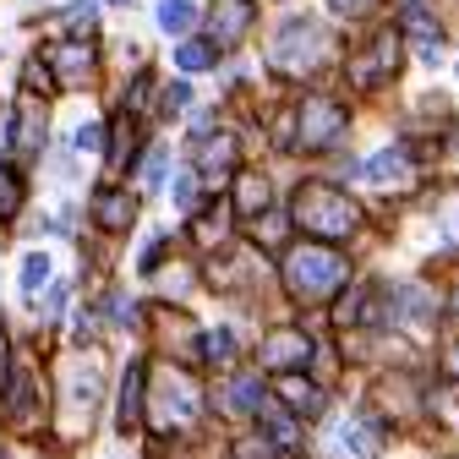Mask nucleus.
Segmentation results:
<instances>
[{
	"label": "nucleus",
	"mask_w": 459,
	"mask_h": 459,
	"mask_svg": "<svg viewBox=\"0 0 459 459\" xmlns=\"http://www.w3.org/2000/svg\"><path fill=\"white\" fill-rule=\"evenodd\" d=\"M115 6H126V0H115Z\"/></svg>",
	"instance_id": "obj_38"
},
{
	"label": "nucleus",
	"mask_w": 459,
	"mask_h": 459,
	"mask_svg": "<svg viewBox=\"0 0 459 459\" xmlns=\"http://www.w3.org/2000/svg\"><path fill=\"white\" fill-rule=\"evenodd\" d=\"M22 208V181H17V169H0V219H12Z\"/></svg>",
	"instance_id": "obj_22"
},
{
	"label": "nucleus",
	"mask_w": 459,
	"mask_h": 459,
	"mask_svg": "<svg viewBox=\"0 0 459 459\" xmlns=\"http://www.w3.org/2000/svg\"><path fill=\"white\" fill-rule=\"evenodd\" d=\"M12 416H17L22 427H33V377H22V383L12 388Z\"/></svg>",
	"instance_id": "obj_24"
},
{
	"label": "nucleus",
	"mask_w": 459,
	"mask_h": 459,
	"mask_svg": "<svg viewBox=\"0 0 459 459\" xmlns=\"http://www.w3.org/2000/svg\"><path fill=\"white\" fill-rule=\"evenodd\" d=\"M44 279H49V257H44V252H33V257L22 263V290H28V296H39V284H44Z\"/></svg>",
	"instance_id": "obj_26"
},
{
	"label": "nucleus",
	"mask_w": 459,
	"mask_h": 459,
	"mask_svg": "<svg viewBox=\"0 0 459 459\" xmlns=\"http://www.w3.org/2000/svg\"><path fill=\"white\" fill-rule=\"evenodd\" d=\"M296 224L307 230V236L339 241V236H351V230H356V208H351V197L333 192L328 181H307L296 192Z\"/></svg>",
	"instance_id": "obj_1"
},
{
	"label": "nucleus",
	"mask_w": 459,
	"mask_h": 459,
	"mask_svg": "<svg viewBox=\"0 0 459 459\" xmlns=\"http://www.w3.org/2000/svg\"><path fill=\"white\" fill-rule=\"evenodd\" d=\"M339 323H372V296H367V290L344 296V301H339Z\"/></svg>",
	"instance_id": "obj_23"
},
{
	"label": "nucleus",
	"mask_w": 459,
	"mask_h": 459,
	"mask_svg": "<svg viewBox=\"0 0 459 459\" xmlns=\"http://www.w3.org/2000/svg\"><path fill=\"white\" fill-rule=\"evenodd\" d=\"M443 230H448V236H454V241H459V197H454V203H448V208H443Z\"/></svg>",
	"instance_id": "obj_33"
},
{
	"label": "nucleus",
	"mask_w": 459,
	"mask_h": 459,
	"mask_svg": "<svg viewBox=\"0 0 459 459\" xmlns=\"http://www.w3.org/2000/svg\"><path fill=\"white\" fill-rule=\"evenodd\" d=\"M448 372H454V377H459V351H448Z\"/></svg>",
	"instance_id": "obj_37"
},
{
	"label": "nucleus",
	"mask_w": 459,
	"mask_h": 459,
	"mask_svg": "<svg viewBox=\"0 0 459 459\" xmlns=\"http://www.w3.org/2000/svg\"><path fill=\"white\" fill-rule=\"evenodd\" d=\"M197 411H203V388L186 377V372H176V367H169V372H159L153 377V427L159 432H176V427H192L197 421Z\"/></svg>",
	"instance_id": "obj_3"
},
{
	"label": "nucleus",
	"mask_w": 459,
	"mask_h": 459,
	"mask_svg": "<svg viewBox=\"0 0 459 459\" xmlns=\"http://www.w3.org/2000/svg\"><path fill=\"white\" fill-rule=\"evenodd\" d=\"M143 383H148V377H143V367L132 361L126 377H121V411H115V427H121V432H132V427L143 421Z\"/></svg>",
	"instance_id": "obj_12"
},
{
	"label": "nucleus",
	"mask_w": 459,
	"mask_h": 459,
	"mask_svg": "<svg viewBox=\"0 0 459 459\" xmlns=\"http://www.w3.org/2000/svg\"><path fill=\"white\" fill-rule=\"evenodd\" d=\"M164 159H169L164 148H153V153H148V164H143V181H148V186H159V181H164Z\"/></svg>",
	"instance_id": "obj_28"
},
{
	"label": "nucleus",
	"mask_w": 459,
	"mask_h": 459,
	"mask_svg": "<svg viewBox=\"0 0 459 459\" xmlns=\"http://www.w3.org/2000/svg\"><path fill=\"white\" fill-rule=\"evenodd\" d=\"M279 394L290 399V411H307V416H317V411H323V388L301 383L296 372H284V377H279Z\"/></svg>",
	"instance_id": "obj_18"
},
{
	"label": "nucleus",
	"mask_w": 459,
	"mask_h": 459,
	"mask_svg": "<svg viewBox=\"0 0 459 459\" xmlns=\"http://www.w3.org/2000/svg\"><path fill=\"white\" fill-rule=\"evenodd\" d=\"M351 279V263H344L339 252H323V247H296L290 257H284V284L301 296V301H323L328 290H339V284Z\"/></svg>",
	"instance_id": "obj_2"
},
{
	"label": "nucleus",
	"mask_w": 459,
	"mask_h": 459,
	"mask_svg": "<svg viewBox=\"0 0 459 459\" xmlns=\"http://www.w3.org/2000/svg\"><path fill=\"white\" fill-rule=\"evenodd\" d=\"M339 126H344L339 104L312 99V104L301 109V148H323V143H333V137H339Z\"/></svg>",
	"instance_id": "obj_7"
},
{
	"label": "nucleus",
	"mask_w": 459,
	"mask_h": 459,
	"mask_svg": "<svg viewBox=\"0 0 459 459\" xmlns=\"http://www.w3.org/2000/svg\"><path fill=\"white\" fill-rule=\"evenodd\" d=\"M192 17H197L192 0H159V28H164V33H186Z\"/></svg>",
	"instance_id": "obj_20"
},
{
	"label": "nucleus",
	"mask_w": 459,
	"mask_h": 459,
	"mask_svg": "<svg viewBox=\"0 0 459 459\" xmlns=\"http://www.w3.org/2000/svg\"><path fill=\"white\" fill-rule=\"evenodd\" d=\"M208 17H213V44H236L252 28V0H213Z\"/></svg>",
	"instance_id": "obj_9"
},
{
	"label": "nucleus",
	"mask_w": 459,
	"mask_h": 459,
	"mask_svg": "<svg viewBox=\"0 0 459 459\" xmlns=\"http://www.w3.org/2000/svg\"><path fill=\"white\" fill-rule=\"evenodd\" d=\"M186 99H192V88H186V82H176V88H164V109H169V115H176V109H181Z\"/></svg>",
	"instance_id": "obj_30"
},
{
	"label": "nucleus",
	"mask_w": 459,
	"mask_h": 459,
	"mask_svg": "<svg viewBox=\"0 0 459 459\" xmlns=\"http://www.w3.org/2000/svg\"><path fill=\"white\" fill-rule=\"evenodd\" d=\"M339 443L351 448L356 459H377V454H383V432H377V421H367V416L344 421V427H339Z\"/></svg>",
	"instance_id": "obj_13"
},
{
	"label": "nucleus",
	"mask_w": 459,
	"mask_h": 459,
	"mask_svg": "<svg viewBox=\"0 0 459 459\" xmlns=\"http://www.w3.org/2000/svg\"><path fill=\"white\" fill-rule=\"evenodd\" d=\"M323 49H328L323 22H312V17H290V22H284V28L268 39V61H273L279 72H307V66L323 61Z\"/></svg>",
	"instance_id": "obj_4"
},
{
	"label": "nucleus",
	"mask_w": 459,
	"mask_h": 459,
	"mask_svg": "<svg viewBox=\"0 0 459 459\" xmlns=\"http://www.w3.org/2000/svg\"><path fill=\"white\" fill-rule=\"evenodd\" d=\"M44 109L33 104V99H22V109H17V126H12V148H17V159H39L44 153Z\"/></svg>",
	"instance_id": "obj_8"
},
{
	"label": "nucleus",
	"mask_w": 459,
	"mask_h": 459,
	"mask_svg": "<svg viewBox=\"0 0 459 459\" xmlns=\"http://www.w3.org/2000/svg\"><path fill=\"white\" fill-rule=\"evenodd\" d=\"M257 361L268 367V372H296V367H307L312 361V339L301 333V328H279V333H268L263 339V351H257Z\"/></svg>",
	"instance_id": "obj_6"
},
{
	"label": "nucleus",
	"mask_w": 459,
	"mask_h": 459,
	"mask_svg": "<svg viewBox=\"0 0 459 459\" xmlns=\"http://www.w3.org/2000/svg\"><path fill=\"white\" fill-rule=\"evenodd\" d=\"M263 236H268V241H279V236H284V219H279V213L257 219V241H263Z\"/></svg>",
	"instance_id": "obj_31"
},
{
	"label": "nucleus",
	"mask_w": 459,
	"mask_h": 459,
	"mask_svg": "<svg viewBox=\"0 0 459 459\" xmlns=\"http://www.w3.org/2000/svg\"><path fill=\"white\" fill-rule=\"evenodd\" d=\"M203 356H208V361H230V356H236V339H230V328H213V333L203 339Z\"/></svg>",
	"instance_id": "obj_25"
},
{
	"label": "nucleus",
	"mask_w": 459,
	"mask_h": 459,
	"mask_svg": "<svg viewBox=\"0 0 459 459\" xmlns=\"http://www.w3.org/2000/svg\"><path fill=\"white\" fill-rule=\"evenodd\" d=\"M61 383H66V421H72V427L93 421V405H99V388H104V377H99V361H93V356H88V361H72Z\"/></svg>",
	"instance_id": "obj_5"
},
{
	"label": "nucleus",
	"mask_w": 459,
	"mask_h": 459,
	"mask_svg": "<svg viewBox=\"0 0 459 459\" xmlns=\"http://www.w3.org/2000/svg\"><path fill=\"white\" fill-rule=\"evenodd\" d=\"M192 192H197V181H192V176H176V186H169V197H176L181 208H192Z\"/></svg>",
	"instance_id": "obj_29"
},
{
	"label": "nucleus",
	"mask_w": 459,
	"mask_h": 459,
	"mask_svg": "<svg viewBox=\"0 0 459 459\" xmlns=\"http://www.w3.org/2000/svg\"><path fill=\"white\" fill-rule=\"evenodd\" d=\"M93 219H99L104 230H126V224L137 219V203H132L126 192H115V186H104V192L93 197Z\"/></svg>",
	"instance_id": "obj_11"
},
{
	"label": "nucleus",
	"mask_w": 459,
	"mask_h": 459,
	"mask_svg": "<svg viewBox=\"0 0 459 459\" xmlns=\"http://www.w3.org/2000/svg\"><path fill=\"white\" fill-rule=\"evenodd\" d=\"M405 169H411V164H405V153H399V148H394V153H372V159L361 164V181L394 186V181H405Z\"/></svg>",
	"instance_id": "obj_16"
},
{
	"label": "nucleus",
	"mask_w": 459,
	"mask_h": 459,
	"mask_svg": "<svg viewBox=\"0 0 459 459\" xmlns=\"http://www.w3.org/2000/svg\"><path fill=\"white\" fill-rule=\"evenodd\" d=\"M230 164H236V137H230V132L197 143V169H203V176H224Z\"/></svg>",
	"instance_id": "obj_14"
},
{
	"label": "nucleus",
	"mask_w": 459,
	"mask_h": 459,
	"mask_svg": "<svg viewBox=\"0 0 459 459\" xmlns=\"http://www.w3.org/2000/svg\"><path fill=\"white\" fill-rule=\"evenodd\" d=\"M208 61H213V44H203V39H186L176 49V66L181 72H208Z\"/></svg>",
	"instance_id": "obj_21"
},
{
	"label": "nucleus",
	"mask_w": 459,
	"mask_h": 459,
	"mask_svg": "<svg viewBox=\"0 0 459 459\" xmlns=\"http://www.w3.org/2000/svg\"><path fill=\"white\" fill-rule=\"evenodd\" d=\"M328 6H333V12H367L372 0H328Z\"/></svg>",
	"instance_id": "obj_35"
},
{
	"label": "nucleus",
	"mask_w": 459,
	"mask_h": 459,
	"mask_svg": "<svg viewBox=\"0 0 459 459\" xmlns=\"http://www.w3.org/2000/svg\"><path fill=\"white\" fill-rule=\"evenodd\" d=\"M224 230H230V213L213 203V208L192 224V241H197V247H219V241H224Z\"/></svg>",
	"instance_id": "obj_19"
},
{
	"label": "nucleus",
	"mask_w": 459,
	"mask_h": 459,
	"mask_svg": "<svg viewBox=\"0 0 459 459\" xmlns=\"http://www.w3.org/2000/svg\"><path fill=\"white\" fill-rule=\"evenodd\" d=\"M0 388H6V339H0Z\"/></svg>",
	"instance_id": "obj_36"
},
{
	"label": "nucleus",
	"mask_w": 459,
	"mask_h": 459,
	"mask_svg": "<svg viewBox=\"0 0 459 459\" xmlns=\"http://www.w3.org/2000/svg\"><path fill=\"white\" fill-rule=\"evenodd\" d=\"M77 148H82V153H93V148H99V126H93V121L77 132Z\"/></svg>",
	"instance_id": "obj_34"
},
{
	"label": "nucleus",
	"mask_w": 459,
	"mask_h": 459,
	"mask_svg": "<svg viewBox=\"0 0 459 459\" xmlns=\"http://www.w3.org/2000/svg\"><path fill=\"white\" fill-rule=\"evenodd\" d=\"M236 208L241 213H268V181H263V169H236Z\"/></svg>",
	"instance_id": "obj_15"
},
{
	"label": "nucleus",
	"mask_w": 459,
	"mask_h": 459,
	"mask_svg": "<svg viewBox=\"0 0 459 459\" xmlns=\"http://www.w3.org/2000/svg\"><path fill=\"white\" fill-rule=\"evenodd\" d=\"M44 61H49V72H61L66 82H82V77L93 72V44H82V39H72V44H49Z\"/></svg>",
	"instance_id": "obj_10"
},
{
	"label": "nucleus",
	"mask_w": 459,
	"mask_h": 459,
	"mask_svg": "<svg viewBox=\"0 0 459 459\" xmlns=\"http://www.w3.org/2000/svg\"><path fill=\"white\" fill-rule=\"evenodd\" d=\"M236 459H279V448H273L268 437H257V432H252V437H241V443H236Z\"/></svg>",
	"instance_id": "obj_27"
},
{
	"label": "nucleus",
	"mask_w": 459,
	"mask_h": 459,
	"mask_svg": "<svg viewBox=\"0 0 459 459\" xmlns=\"http://www.w3.org/2000/svg\"><path fill=\"white\" fill-rule=\"evenodd\" d=\"M88 22H93V6H72V12H66V28H72V33H82Z\"/></svg>",
	"instance_id": "obj_32"
},
{
	"label": "nucleus",
	"mask_w": 459,
	"mask_h": 459,
	"mask_svg": "<svg viewBox=\"0 0 459 459\" xmlns=\"http://www.w3.org/2000/svg\"><path fill=\"white\" fill-rule=\"evenodd\" d=\"M224 411H236V416L263 411V377H230V388H224Z\"/></svg>",
	"instance_id": "obj_17"
}]
</instances>
